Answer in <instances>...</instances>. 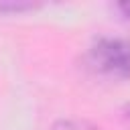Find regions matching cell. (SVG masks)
I'll list each match as a JSON object with an SVG mask.
<instances>
[{
  "mask_svg": "<svg viewBox=\"0 0 130 130\" xmlns=\"http://www.w3.org/2000/svg\"><path fill=\"white\" fill-rule=\"evenodd\" d=\"M120 10L130 18V2H120Z\"/></svg>",
  "mask_w": 130,
  "mask_h": 130,
  "instance_id": "3",
  "label": "cell"
},
{
  "mask_svg": "<svg viewBox=\"0 0 130 130\" xmlns=\"http://www.w3.org/2000/svg\"><path fill=\"white\" fill-rule=\"evenodd\" d=\"M122 116H124V120H126V124H130V104L122 110Z\"/></svg>",
  "mask_w": 130,
  "mask_h": 130,
  "instance_id": "4",
  "label": "cell"
},
{
  "mask_svg": "<svg viewBox=\"0 0 130 130\" xmlns=\"http://www.w3.org/2000/svg\"><path fill=\"white\" fill-rule=\"evenodd\" d=\"M51 130H98V128L85 120H59L51 126Z\"/></svg>",
  "mask_w": 130,
  "mask_h": 130,
  "instance_id": "2",
  "label": "cell"
},
{
  "mask_svg": "<svg viewBox=\"0 0 130 130\" xmlns=\"http://www.w3.org/2000/svg\"><path fill=\"white\" fill-rule=\"evenodd\" d=\"M87 61L98 73L126 79L130 77V41L104 37L89 49Z\"/></svg>",
  "mask_w": 130,
  "mask_h": 130,
  "instance_id": "1",
  "label": "cell"
}]
</instances>
